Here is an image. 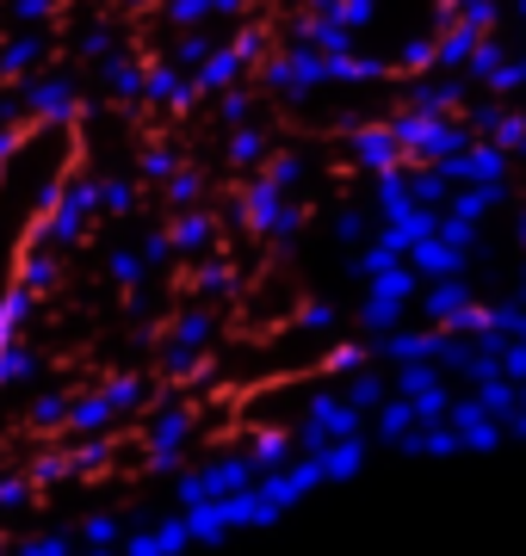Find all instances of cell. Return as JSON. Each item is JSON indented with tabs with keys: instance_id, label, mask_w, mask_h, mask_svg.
Wrapping results in <instances>:
<instances>
[{
	"instance_id": "4",
	"label": "cell",
	"mask_w": 526,
	"mask_h": 556,
	"mask_svg": "<svg viewBox=\"0 0 526 556\" xmlns=\"http://www.w3.org/2000/svg\"><path fill=\"white\" fill-rule=\"evenodd\" d=\"M62 420H68V390H38L32 396V427L38 433H62Z\"/></svg>"
},
{
	"instance_id": "6",
	"label": "cell",
	"mask_w": 526,
	"mask_h": 556,
	"mask_svg": "<svg viewBox=\"0 0 526 556\" xmlns=\"http://www.w3.org/2000/svg\"><path fill=\"white\" fill-rule=\"evenodd\" d=\"M32 501H38L32 477H13V470H0V514H20V507H32Z\"/></svg>"
},
{
	"instance_id": "3",
	"label": "cell",
	"mask_w": 526,
	"mask_h": 556,
	"mask_svg": "<svg viewBox=\"0 0 526 556\" xmlns=\"http://www.w3.org/2000/svg\"><path fill=\"white\" fill-rule=\"evenodd\" d=\"M32 489H57V482H75V464H68V445H50V452L32 457Z\"/></svg>"
},
{
	"instance_id": "1",
	"label": "cell",
	"mask_w": 526,
	"mask_h": 556,
	"mask_svg": "<svg viewBox=\"0 0 526 556\" xmlns=\"http://www.w3.org/2000/svg\"><path fill=\"white\" fill-rule=\"evenodd\" d=\"M13 285H25V291L43 303L50 291H62V254L50 248V241H32V236H25L20 266H13Z\"/></svg>"
},
{
	"instance_id": "8",
	"label": "cell",
	"mask_w": 526,
	"mask_h": 556,
	"mask_svg": "<svg viewBox=\"0 0 526 556\" xmlns=\"http://www.w3.org/2000/svg\"><path fill=\"white\" fill-rule=\"evenodd\" d=\"M82 538L93 544V551H112V544H118V519H112V514H93V519L82 526Z\"/></svg>"
},
{
	"instance_id": "2",
	"label": "cell",
	"mask_w": 526,
	"mask_h": 556,
	"mask_svg": "<svg viewBox=\"0 0 526 556\" xmlns=\"http://www.w3.org/2000/svg\"><path fill=\"white\" fill-rule=\"evenodd\" d=\"M32 316H38V298H32L25 285H7V291H0V346H13V340H25Z\"/></svg>"
},
{
	"instance_id": "5",
	"label": "cell",
	"mask_w": 526,
	"mask_h": 556,
	"mask_svg": "<svg viewBox=\"0 0 526 556\" xmlns=\"http://www.w3.org/2000/svg\"><path fill=\"white\" fill-rule=\"evenodd\" d=\"M38 56H43V38H20L13 50H7V56H0V80H20Z\"/></svg>"
},
{
	"instance_id": "9",
	"label": "cell",
	"mask_w": 526,
	"mask_h": 556,
	"mask_svg": "<svg viewBox=\"0 0 526 556\" xmlns=\"http://www.w3.org/2000/svg\"><path fill=\"white\" fill-rule=\"evenodd\" d=\"M0 556H7V532H0Z\"/></svg>"
},
{
	"instance_id": "7",
	"label": "cell",
	"mask_w": 526,
	"mask_h": 556,
	"mask_svg": "<svg viewBox=\"0 0 526 556\" xmlns=\"http://www.w3.org/2000/svg\"><path fill=\"white\" fill-rule=\"evenodd\" d=\"M7 556H75V538L68 532H38V538H25L20 551H7Z\"/></svg>"
}]
</instances>
